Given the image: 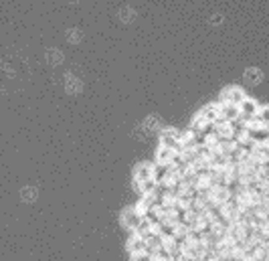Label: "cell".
Listing matches in <instances>:
<instances>
[{"label":"cell","instance_id":"2","mask_svg":"<svg viewBox=\"0 0 269 261\" xmlns=\"http://www.w3.org/2000/svg\"><path fill=\"white\" fill-rule=\"evenodd\" d=\"M154 166H156V162H142V164H138L136 170H134V182H142V180L154 178Z\"/></svg>","mask_w":269,"mask_h":261},{"label":"cell","instance_id":"4","mask_svg":"<svg viewBox=\"0 0 269 261\" xmlns=\"http://www.w3.org/2000/svg\"><path fill=\"white\" fill-rule=\"evenodd\" d=\"M176 150L174 148H168V146H160L158 152H156V164H162V166H168L174 158H176Z\"/></svg>","mask_w":269,"mask_h":261},{"label":"cell","instance_id":"8","mask_svg":"<svg viewBox=\"0 0 269 261\" xmlns=\"http://www.w3.org/2000/svg\"><path fill=\"white\" fill-rule=\"evenodd\" d=\"M255 115L263 122V126H269V105H263V107L259 105V109H257Z\"/></svg>","mask_w":269,"mask_h":261},{"label":"cell","instance_id":"7","mask_svg":"<svg viewBox=\"0 0 269 261\" xmlns=\"http://www.w3.org/2000/svg\"><path fill=\"white\" fill-rule=\"evenodd\" d=\"M261 77H263V75H261V71H257V69H249V71L245 73V79H247L251 85H257V83L261 81Z\"/></svg>","mask_w":269,"mask_h":261},{"label":"cell","instance_id":"9","mask_svg":"<svg viewBox=\"0 0 269 261\" xmlns=\"http://www.w3.org/2000/svg\"><path fill=\"white\" fill-rule=\"evenodd\" d=\"M146 130H148V132H154V130L160 132V122H158V118H148V120H146Z\"/></svg>","mask_w":269,"mask_h":261},{"label":"cell","instance_id":"1","mask_svg":"<svg viewBox=\"0 0 269 261\" xmlns=\"http://www.w3.org/2000/svg\"><path fill=\"white\" fill-rule=\"evenodd\" d=\"M247 95L243 93V89H239V87H227V89H223L219 101L225 103V105H239Z\"/></svg>","mask_w":269,"mask_h":261},{"label":"cell","instance_id":"5","mask_svg":"<svg viewBox=\"0 0 269 261\" xmlns=\"http://www.w3.org/2000/svg\"><path fill=\"white\" fill-rule=\"evenodd\" d=\"M128 249H130V253L146 251V239L140 237V235H136V233H132V237L128 239Z\"/></svg>","mask_w":269,"mask_h":261},{"label":"cell","instance_id":"6","mask_svg":"<svg viewBox=\"0 0 269 261\" xmlns=\"http://www.w3.org/2000/svg\"><path fill=\"white\" fill-rule=\"evenodd\" d=\"M239 109H241V113H243V115H255V113H257V109H259V103H257L255 99L245 97L241 103H239Z\"/></svg>","mask_w":269,"mask_h":261},{"label":"cell","instance_id":"3","mask_svg":"<svg viewBox=\"0 0 269 261\" xmlns=\"http://www.w3.org/2000/svg\"><path fill=\"white\" fill-rule=\"evenodd\" d=\"M140 221H142V217L134 211V207H132V209H126V211L122 213V227L128 229V231H134V229L140 225Z\"/></svg>","mask_w":269,"mask_h":261}]
</instances>
